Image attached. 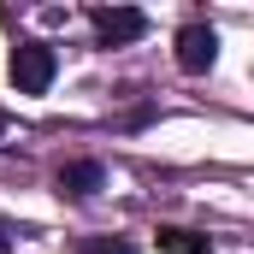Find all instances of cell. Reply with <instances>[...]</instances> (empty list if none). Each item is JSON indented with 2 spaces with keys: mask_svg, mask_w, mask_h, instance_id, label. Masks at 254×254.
Listing matches in <instances>:
<instances>
[{
  "mask_svg": "<svg viewBox=\"0 0 254 254\" xmlns=\"http://www.w3.org/2000/svg\"><path fill=\"white\" fill-rule=\"evenodd\" d=\"M12 83H18V95H42L48 83H54V71H60V54L48 48V42H18L12 48Z\"/></svg>",
  "mask_w": 254,
  "mask_h": 254,
  "instance_id": "6da1fadb",
  "label": "cell"
},
{
  "mask_svg": "<svg viewBox=\"0 0 254 254\" xmlns=\"http://www.w3.org/2000/svg\"><path fill=\"white\" fill-rule=\"evenodd\" d=\"M178 65L201 77V71H213L219 65V30L213 24H190V30H178Z\"/></svg>",
  "mask_w": 254,
  "mask_h": 254,
  "instance_id": "7a4b0ae2",
  "label": "cell"
},
{
  "mask_svg": "<svg viewBox=\"0 0 254 254\" xmlns=\"http://www.w3.org/2000/svg\"><path fill=\"white\" fill-rule=\"evenodd\" d=\"M142 30H148V18H142L136 6H101V12H95V42H101V48H125Z\"/></svg>",
  "mask_w": 254,
  "mask_h": 254,
  "instance_id": "3957f363",
  "label": "cell"
},
{
  "mask_svg": "<svg viewBox=\"0 0 254 254\" xmlns=\"http://www.w3.org/2000/svg\"><path fill=\"white\" fill-rule=\"evenodd\" d=\"M101 184H107V166L101 160H71V166H60V195H71V201L95 195Z\"/></svg>",
  "mask_w": 254,
  "mask_h": 254,
  "instance_id": "277c9868",
  "label": "cell"
},
{
  "mask_svg": "<svg viewBox=\"0 0 254 254\" xmlns=\"http://www.w3.org/2000/svg\"><path fill=\"white\" fill-rule=\"evenodd\" d=\"M160 254H207V237H201V231L166 225V231H160Z\"/></svg>",
  "mask_w": 254,
  "mask_h": 254,
  "instance_id": "5b68a950",
  "label": "cell"
},
{
  "mask_svg": "<svg viewBox=\"0 0 254 254\" xmlns=\"http://www.w3.org/2000/svg\"><path fill=\"white\" fill-rule=\"evenodd\" d=\"M77 254H142V249H136L130 237H83Z\"/></svg>",
  "mask_w": 254,
  "mask_h": 254,
  "instance_id": "8992f818",
  "label": "cell"
},
{
  "mask_svg": "<svg viewBox=\"0 0 254 254\" xmlns=\"http://www.w3.org/2000/svg\"><path fill=\"white\" fill-rule=\"evenodd\" d=\"M18 249V231H12V225H0V254H12Z\"/></svg>",
  "mask_w": 254,
  "mask_h": 254,
  "instance_id": "52a82bcc",
  "label": "cell"
},
{
  "mask_svg": "<svg viewBox=\"0 0 254 254\" xmlns=\"http://www.w3.org/2000/svg\"><path fill=\"white\" fill-rule=\"evenodd\" d=\"M0 136H6V119H0Z\"/></svg>",
  "mask_w": 254,
  "mask_h": 254,
  "instance_id": "ba28073f",
  "label": "cell"
}]
</instances>
